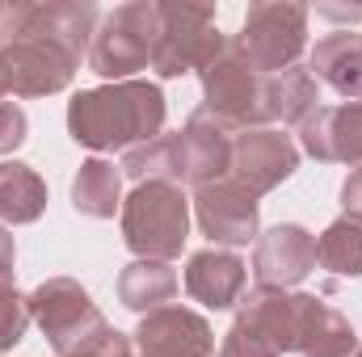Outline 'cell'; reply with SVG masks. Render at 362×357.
<instances>
[{
	"mask_svg": "<svg viewBox=\"0 0 362 357\" xmlns=\"http://www.w3.org/2000/svg\"><path fill=\"white\" fill-rule=\"evenodd\" d=\"M189 206H194V219H198L202 236L215 248H232L236 253L249 240L257 244V236H262V202L249 189H240L232 177L194 189Z\"/></svg>",
	"mask_w": 362,
	"mask_h": 357,
	"instance_id": "cell-11",
	"label": "cell"
},
{
	"mask_svg": "<svg viewBox=\"0 0 362 357\" xmlns=\"http://www.w3.org/2000/svg\"><path fill=\"white\" fill-rule=\"evenodd\" d=\"M185 294L206 311H232L249 290V265L232 248H198L185 261Z\"/></svg>",
	"mask_w": 362,
	"mask_h": 357,
	"instance_id": "cell-17",
	"label": "cell"
},
{
	"mask_svg": "<svg viewBox=\"0 0 362 357\" xmlns=\"http://www.w3.org/2000/svg\"><path fill=\"white\" fill-rule=\"evenodd\" d=\"M299 152L320 164H362V101L316 105L299 122Z\"/></svg>",
	"mask_w": 362,
	"mask_h": 357,
	"instance_id": "cell-16",
	"label": "cell"
},
{
	"mask_svg": "<svg viewBox=\"0 0 362 357\" xmlns=\"http://www.w3.org/2000/svg\"><path fill=\"white\" fill-rule=\"evenodd\" d=\"M316 273V236L299 223H278L253 244V277L266 290H295Z\"/></svg>",
	"mask_w": 362,
	"mask_h": 357,
	"instance_id": "cell-15",
	"label": "cell"
},
{
	"mask_svg": "<svg viewBox=\"0 0 362 357\" xmlns=\"http://www.w3.org/2000/svg\"><path fill=\"white\" fill-rule=\"evenodd\" d=\"M30 139V118L17 101H0V156H13Z\"/></svg>",
	"mask_w": 362,
	"mask_h": 357,
	"instance_id": "cell-28",
	"label": "cell"
},
{
	"mask_svg": "<svg viewBox=\"0 0 362 357\" xmlns=\"http://www.w3.org/2000/svg\"><path fill=\"white\" fill-rule=\"evenodd\" d=\"M135 357H139V353H135Z\"/></svg>",
	"mask_w": 362,
	"mask_h": 357,
	"instance_id": "cell-36",
	"label": "cell"
},
{
	"mask_svg": "<svg viewBox=\"0 0 362 357\" xmlns=\"http://www.w3.org/2000/svg\"><path fill=\"white\" fill-rule=\"evenodd\" d=\"M122 244L144 261H177L189 240V198L173 181H144L118 210Z\"/></svg>",
	"mask_w": 362,
	"mask_h": 357,
	"instance_id": "cell-2",
	"label": "cell"
},
{
	"mask_svg": "<svg viewBox=\"0 0 362 357\" xmlns=\"http://www.w3.org/2000/svg\"><path fill=\"white\" fill-rule=\"evenodd\" d=\"M358 38H362V30H358Z\"/></svg>",
	"mask_w": 362,
	"mask_h": 357,
	"instance_id": "cell-35",
	"label": "cell"
},
{
	"mask_svg": "<svg viewBox=\"0 0 362 357\" xmlns=\"http://www.w3.org/2000/svg\"><path fill=\"white\" fill-rule=\"evenodd\" d=\"M0 42H4V34H0Z\"/></svg>",
	"mask_w": 362,
	"mask_h": 357,
	"instance_id": "cell-34",
	"label": "cell"
},
{
	"mask_svg": "<svg viewBox=\"0 0 362 357\" xmlns=\"http://www.w3.org/2000/svg\"><path fill=\"white\" fill-rule=\"evenodd\" d=\"M232 143H236V131L198 105V109L185 118V126L177 131L181 185L202 189V185L223 181L232 173Z\"/></svg>",
	"mask_w": 362,
	"mask_h": 357,
	"instance_id": "cell-14",
	"label": "cell"
},
{
	"mask_svg": "<svg viewBox=\"0 0 362 357\" xmlns=\"http://www.w3.org/2000/svg\"><path fill=\"white\" fill-rule=\"evenodd\" d=\"M177 294V269L169 261H144L135 257L118 273V303L135 315H148L156 307H169Z\"/></svg>",
	"mask_w": 362,
	"mask_h": 357,
	"instance_id": "cell-21",
	"label": "cell"
},
{
	"mask_svg": "<svg viewBox=\"0 0 362 357\" xmlns=\"http://www.w3.org/2000/svg\"><path fill=\"white\" fill-rule=\"evenodd\" d=\"M122 169L105 156H89L72 177V206L85 219H114L122 210Z\"/></svg>",
	"mask_w": 362,
	"mask_h": 357,
	"instance_id": "cell-22",
	"label": "cell"
},
{
	"mask_svg": "<svg viewBox=\"0 0 362 357\" xmlns=\"http://www.w3.org/2000/svg\"><path fill=\"white\" fill-rule=\"evenodd\" d=\"M308 17L312 8L299 0H262L249 4L240 34H232V51L245 68H253L257 76H274L299 63V55L308 51Z\"/></svg>",
	"mask_w": 362,
	"mask_h": 357,
	"instance_id": "cell-5",
	"label": "cell"
},
{
	"mask_svg": "<svg viewBox=\"0 0 362 357\" xmlns=\"http://www.w3.org/2000/svg\"><path fill=\"white\" fill-rule=\"evenodd\" d=\"M47 210V181L25 160H0V223L30 227Z\"/></svg>",
	"mask_w": 362,
	"mask_h": 357,
	"instance_id": "cell-20",
	"label": "cell"
},
{
	"mask_svg": "<svg viewBox=\"0 0 362 357\" xmlns=\"http://www.w3.org/2000/svg\"><path fill=\"white\" fill-rule=\"evenodd\" d=\"M118 169H122V177L135 181V185H144V181H173L181 185V152H177V131L169 135H156L152 143H144V147H131V152H122V160H118ZM185 189V185H181Z\"/></svg>",
	"mask_w": 362,
	"mask_h": 357,
	"instance_id": "cell-24",
	"label": "cell"
},
{
	"mask_svg": "<svg viewBox=\"0 0 362 357\" xmlns=\"http://www.w3.org/2000/svg\"><path fill=\"white\" fill-rule=\"evenodd\" d=\"M169 101L152 80L81 89L68 101V135L89 152H131L165 135Z\"/></svg>",
	"mask_w": 362,
	"mask_h": 357,
	"instance_id": "cell-1",
	"label": "cell"
},
{
	"mask_svg": "<svg viewBox=\"0 0 362 357\" xmlns=\"http://www.w3.org/2000/svg\"><path fill=\"white\" fill-rule=\"evenodd\" d=\"M341 206L354 210V214H362V164L358 169H350L346 181H341Z\"/></svg>",
	"mask_w": 362,
	"mask_h": 357,
	"instance_id": "cell-30",
	"label": "cell"
},
{
	"mask_svg": "<svg viewBox=\"0 0 362 357\" xmlns=\"http://www.w3.org/2000/svg\"><path fill=\"white\" fill-rule=\"evenodd\" d=\"M320 101V85L308 68H286L274 72L262 85V122L266 126H299Z\"/></svg>",
	"mask_w": 362,
	"mask_h": 357,
	"instance_id": "cell-19",
	"label": "cell"
},
{
	"mask_svg": "<svg viewBox=\"0 0 362 357\" xmlns=\"http://www.w3.org/2000/svg\"><path fill=\"white\" fill-rule=\"evenodd\" d=\"M202 109L215 114L219 122H228L232 131H249V126H266L262 122V85L266 76H257L253 68H245L232 51V38L223 47L219 59H211L202 72Z\"/></svg>",
	"mask_w": 362,
	"mask_h": 357,
	"instance_id": "cell-10",
	"label": "cell"
},
{
	"mask_svg": "<svg viewBox=\"0 0 362 357\" xmlns=\"http://www.w3.org/2000/svg\"><path fill=\"white\" fill-rule=\"evenodd\" d=\"M25 303H30V320L38 324L55 357H68L85 337H93L105 324L101 307L76 277H47L25 294Z\"/></svg>",
	"mask_w": 362,
	"mask_h": 357,
	"instance_id": "cell-7",
	"label": "cell"
},
{
	"mask_svg": "<svg viewBox=\"0 0 362 357\" xmlns=\"http://www.w3.org/2000/svg\"><path fill=\"white\" fill-rule=\"evenodd\" d=\"M30 328V303L13 282V269H0V353L17 349Z\"/></svg>",
	"mask_w": 362,
	"mask_h": 357,
	"instance_id": "cell-25",
	"label": "cell"
},
{
	"mask_svg": "<svg viewBox=\"0 0 362 357\" xmlns=\"http://www.w3.org/2000/svg\"><path fill=\"white\" fill-rule=\"evenodd\" d=\"M156 34H160V0H127L97 21L85 68L105 85L135 80V72L152 68Z\"/></svg>",
	"mask_w": 362,
	"mask_h": 357,
	"instance_id": "cell-3",
	"label": "cell"
},
{
	"mask_svg": "<svg viewBox=\"0 0 362 357\" xmlns=\"http://www.w3.org/2000/svg\"><path fill=\"white\" fill-rule=\"evenodd\" d=\"M68 357H135V345H131V332H118L114 324H101Z\"/></svg>",
	"mask_w": 362,
	"mask_h": 357,
	"instance_id": "cell-27",
	"label": "cell"
},
{
	"mask_svg": "<svg viewBox=\"0 0 362 357\" xmlns=\"http://www.w3.org/2000/svg\"><path fill=\"white\" fill-rule=\"evenodd\" d=\"M81 72V59L51 38H4L0 42V89L4 97H55Z\"/></svg>",
	"mask_w": 362,
	"mask_h": 357,
	"instance_id": "cell-8",
	"label": "cell"
},
{
	"mask_svg": "<svg viewBox=\"0 0 362 357\" xmlns=\"http://www.w3.org/2000/svg\"><path fill=\"white\" fill-rule=\"evenodd\" d=\"M131 345L139 357H215V328L194 307H156L139 315Z\"/></svg>",
	"mask_w": 362,
	"mask_h": 357,
	"instance_id": "cell-13",
	"label": "cell"
},
{
	"mask_svg": "<svg viewBox=\"0 0 362 357\" xmlns=\"http://www.w3.org/2000/svg\"><path fill=\"white\" fill-rule=\"evenodd\" d=\"M316 13H320L325 21H337V25H346V30H354V25L362 21V4H350V8H346V4H320Z\"/></svg>",
	"mask_w": 362,
	"mask_h": 357,
	"instance_id": "cell-31",
	"label": "cell"
},
{
	"mask_svg": "<svg viewBox=\"0 0 362 357\" xmlns=\"http://www.w3.org/2000/svg\"><path fill=\"white\" fill-rule=\"evenodd\" d=\"M358 345L362 341H358V332H354V324H350V315H341L337 307H329V315H325L312 349L303 357H354Z\"/></svg>",
	"mask_w": 362,
	"mask_h": 357,
	"instance_id": "cell-26",
	"label": "cell"
},
{
	"mask_svg": "<svg viewBox=\"0 0 362 357\" xmlns=\"http://www.w3.org/2000/svg\"><path fill=\"white\" fill-rule=\"evenodd\" d=\"M325 315H329V307L316 294L257 286V290H245L232 320L240 328H249L274 357H282V353H308Z\"/></svg>",
	"mask_w": 362,
	"mask_h": 357,
	"instance_id": "cell-4",
	"label": "cell"
},
{
	"mask_svg": "<svg viewBox=\"0 0 362 357\" xmlns=\"http://www.w3.org/2000/svg\"><path fill=\"white\" fill-rule=\"evenodd\" d=\"M316 265L333 277H362V214L346 210L316 236Z\"/></svg>",
	"mask_w": 362,
	"mask_h": 357,
	"instance_id": "cell-23",
	"label": "cell"
},
{
	"mask_svg": "<svg viewBox=\"0 0 362 357\" xmlns=\"http://www.w3.org/2000/svg\"><path fill=\"white\" fill-rule=\"evenodd\" d=\"M299 169V143L291 135H282L278 126H249L236 131L232 143V173L240 189H249L253 198H266L282 181L295 177Z\"/></svg>",
	"mask_w": 362,
	"mask_h": 357,
	"instance_id": "cell-12",
	"label": "cell"
},
{
	"mask_svg": "<svg viewBox=\"0 0 362 357\" xmlns=\"http://www.w3.org/2000/svg\"><path fill=\"white\" fill-rule=\"evenodd\" d=\"M354 357H362V345H358V353H354Z\"/></svg>",
	"mask_w": 362,
	"mask_h": 357,
	"instance_id": "cell-33",
	"label": "cell"
},
{
	"mask_svg": "<svg viewBox=\"0 0 362 357\" xmlns=\"http://www.w3.org/2000/svg\"><path fill=\"white\" fill-rule=\"evenodd\" d=\"M97 4L93 0H0V34L4 38H51L59 47H68L76 59L89 55V42L97 34Z\"/></svg>",
	"mask_w": 362,
	"mask_h": 357,
	"instance_id": "cell-9",
	"label": "cell"
},
{
	"mask_svg": "<svg viewBox=\"0 0 362 357\" xmlns=\"http://www.w3.org/2000/svg\"><path fill=\"white\" fill-rule=\"evenodd\" d=\"M17 265V244H13V231L0 223V269H13Z\"/></svg>",
	"mask_w": 362,
	"mask_h": 357,
	"instance_id": "cell-32",
	"label": "cell"
},
{
	"mask_svg": "<svg viewBox=\"0 0 362 357\" xmlns=\"http://www.w3.org/2000/svg\"><path fill=\"white\" fill-rule=\"evenodd\" d=\"M228 47V34L215 21L211 4L198 0H160V34L152 51V72L160 80L198 76L211 59H219Z\"/></svg>",
	"mask_w": 362,
	"mask_h": 357,
	"instance_id": "cell-6",
	"label": "cell"
},
{
	"mask_svg": "<svg viewBox=\"0 0 362 357\" xmlns=\"http://www.w3.org/2000/svg\"><path fill=\"white\" fill-rule=\"evenodd\" d=\"M308 72L346 101H362V38L358 30H333L308 51Z\"/></svg>",
	"mask_w": 362,
	"mask_h": 357,
	"instance_id": "cell-18",
	"label": "cell"
},
{
	"mask_svg": "<svg viewBox=\"0 0 362 357\" xmlns=\"http://www.w3.org/2000/svg\"><path fill=\"white\" fill-rule=\"evenodd\" d=\"M215 357H274L249 328H240L236 320H232V328L223 332V341H219V349H215Z\"/></svg>",
	"mask_w": 362,
	"mask_h": 357,
	"instance_id": "cell-29",
	"label": "cell"
}]
</instances>
